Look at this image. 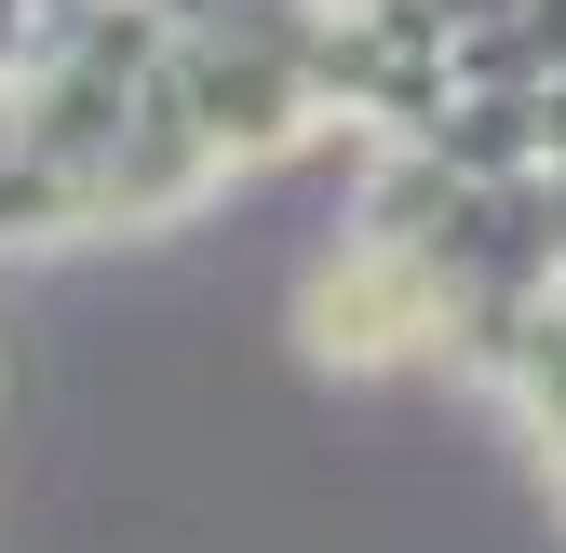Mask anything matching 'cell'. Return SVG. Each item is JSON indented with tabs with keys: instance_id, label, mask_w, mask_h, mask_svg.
Instances as JSON below:
<instances>
[]
</instances>
